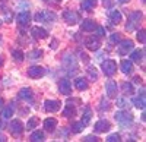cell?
<instances>
[{
	"instance_id": "obj_1",
	"label": "cell",
	"mask_w": 146,
	"mask_h": 142,
	"mask_svg": "<svg viewBox=\"0 0 146 142\" xmlns=\"http://www.w3.org/2000/svg\"><path fill=\"white\" fill-rule=\"evenodd\" d=\"M114 117H115L117 123H120L121 126H129L133 122V114L129 111H117Z\"/></svg>"
},
{
	"instance_id": "obj_2",
	"label": "cell",
	"mask_w": 146,
	"mask_h": 142,
	"mask_svg": "<svg viewBox=\"0 0 146 142\" xmlns=\"http://www.w3.org/2000/svg\"><path fill=\"white\" fill-rule=\"evenodd\" d=\"M34 18H35V21H38V22H54L57 16H56V13H53L51 10H41Z\"/></svg>"
},
{
	"instance_id": "obj_3",
	"label": "cell",
	"mask_w": 146,
	"mask_h": 142,
	"mask_svg": "<svg viewBox=\"0 0 146 142\" xmlns=\"http://www.w3.org/2000/svg\"><path fill=\"white\" fill-rule=\"evenodd\" d=\"M101 67H102V72L107 75V76H113L114 73H115V70H117V63L114 62V60H105V62H102V65H101Z\"/></svg>"
},
{
	"instance_id": "obj_4",
	"label": "cell",
	"mask_w": 146,
	"mask_h": 142,
	"mask_svg": "<svg viewBox=\"0 0 146 142\" xmlns=\"http://www.w3.org/2000/svg\"><path fill=\"white\" fill-rule=\"evenodd\" d=\"M45 72L47 70L42 66H31L28 69V76L32 79H38V78H42L45 75Z\"/></svg>"
},
{
	"instance_id": "obj_5",
	"label": "cell",
	"mask_w": 146,
	"mask_h": 142,
	"mask_svg": "<svg viewBox=\"0 0 146 142\" xmlns=\"http://www.w3.org/2000/svg\"><path fill=\"white\" fill-rule=\"evenodd\" d=\"M133 50V41L131 40H123L118 43V53L121 56H126L129 54V51Z\"/></svg>"
},
{
	"instance_id": "obj_6",
	"label": "cell",
	"mask_w": 146,
	"mask_h": 142,
	"mask_svg": "<svg viewBox=\"0 0 146 142\" xmlns=\"http://www.w3.org/2000/svg\"><path fill=\"white\" fill-rule=\"evenodd\" d=\"M63 19L69 23V25H75L79 22V15L73 10H64L63 12Z\"/></svg>"
},
{
	"instance_id": "obj_7",
	"label": "cell",
	"mask_w": 146,
	"mask_h": 142,
	"mask_svg": "<svg viewBox=\"0 0 146 142\" xmlns=\"http://www.w3.org/2000/svg\"><path fill=\"white\" fill-rule=\"evenodd\" d=\"M9 131H10L12 135H21V133L23 132V125H22V122L18 120V119L12 120L10 125H9Z\"/></svg>"
},
{
	"instance_id": "obj_8",
	"label": "cell",
	"mask_w": 146,
	"mask_h": 142,
	"mask_svg": "<svg viewBox=\"0 0 146 142\" xmlns=\"http://www.w3.org/2000/svg\"><path fill=\"white\" fill-rule=\"evenodd\" d=\"M58 91L63 94V95H70L72 92V84L69 79H60L58 81Z\"/></svg>"
},
{
	"instance_id": "obj_9",
	"label": "cell",
	"mask_w": 146,
	"mask_h": 142,
	"mask_svg": "<svg viewBox=\"0 0 146 142\" xmlns=\"http://www.w3.org/2000/svg\"><path fill=\"white\" fill-rule=\"evenodd\" d=\"M94 129H95V132H98V133H105L111 129V123L108 120H98L95 123Z\"/></svg>"
},
{
	"instance_id": "obj_10",
	"label": "cell",
	"mask_w": 146,
	"mask_h": 142,
	"mask_svg": "<svg viewBox=\"0 0 146 142\" xmlns=\"http://www.w3.org/2000/svg\"><path fill=\"white\" fill-rule=\"evenodd\" d=\"M60 107H62V103L56 101V100H47V101L44 103V110L48 111V113H54V111H57Z\"/></svg>"
},
{
	"instance_id": "obj_11",
	"label": "cell",
	"mask_w": 146,
	"mask_h": 142,
	"mask_svg": "<svg viewBox=\"0 0 146 142\" xmlns=\"http://www.w3.org/2000/svg\"><path fill=\"white\" fill-rule=\"evenodd\" d=\"M105 92L108 98H115L117 97V84L114 81H108L105 84Z\"/></svg>"
},
{
	"instance_id": "obj_12",
	"label": "cell",
	"mask_w": 146,
	"mask_h": 142,
	"mask_svg": "<svg viewBox=\"0 0 146 142\" xmlns=\"http://www.w3.org/2000/svg\"><path fill=\"white\" fill-rule=\"evenodd\" d=\"M85 45H86V49H88V50H91V51H96V50L100 49L101 43H100V40L96 38V37H89L86 41H85Z\"/></svg>"
},
{
	"instance_id": "obj_13",
	"label": "cell",
	"mask_w": 146,
	"mask_h": 142,
	"mask_svg": "<svg viewBox=\"0 0 146 142\" xmlns=\"http://www.w3.org/2000/svg\"><path fill=\"white\" fill-rule=\"evenodd\" d=\"M16 21H18V23L22 27H27L28 23L31 22V13L28 10H23V12H21V13L18 15V18H16Z\"/></svg>"
},
{
	"instance_id": "obj_14",
	"label": "cell",
	"mask_w": 146,
	"mask_h": 142,
	"mask_svg": "<svg viewBox=\"0 0 146 142\" xmlns=\"http://www.w3.org/2000/svg\"><path fill=\"white\" fill-rule=\"evenodd\" d=\"M31 35L34 38H36V40H42V38H47V31L44 29V28H40V27H34L32 29H31Z\"/></svg>"
},
{
	"instance_id": "obj_15",
	"label": "cell",
	"mask_w": 146,
	"mask_h": 142,
	"mask_svg": "<svg viewBox=\"0 0 146 142\" xmlns=\"http://www.w3.org/2000/svg\"><path fill=\"white\" fill-rule=\"evenodd\" d=\"M95 27H96V23H95L92 19H85V21H82V23H80V29L85 31V32H91V31H94Z\"/></svg>"
},
{
	"instance_id": "obj_16",
	"label": "cell",
	"mask_w": 146,
	"mask_h": 142,
	"mask_svg": "<svg viewBox=\"0 0 146 142\" xmlns=\"http://www.w3.org/2000/svg\"><path fill=\"white\" fill-rule=\"evenodd\" d=\"M120 67H121V72L126 73V75H129V73L133 72V62H131V60H127V59H124V60H121Z\"/></svg>"
},
{
	"instance_id": "obj_17",
	"label": "cell",
	"mask_w": 146,
	"mask_h": 142,
	"mask_svg": "<svg viewBox=\"0 0 146 142\" xmlns=\"http://www.w3.org/2000/svg\"><path fill=\"white\" fill-rule=\"evenodd\" d=\"M18 97H19L21 100L29 101V100H32V97H34V92H32L31 88H22V89L19 91V94H18Z\"/></svg>"
},
{
	"instance_id": "obj_18",
	"label": "cell",
	"mask_w": 146,
	"mask_h": 142,
	"mask_svg": "<svg viewBox=\"0 0 146 142\" xmlns=\"http://www.w3.org/2000/svg\"><path fill=\"white\" fill-rule=\"evenodd\" d=\"M133 104H135V107L136 109H145V104H146V101H145V89H142V94H140V97H137V98H133V101H131Z\"/></svg>"
},
{
	"instance_id": "obj_19",
	"label": "cell",
	"mask_w": 146,
	"mask_h": 142,
	"mask_svg": "<svg viewBox=\"0 0 146 142\" xmlns=\"http://www.w3.org/2000/svg\"><path fill=\"white\" fill-rule=\"evenodd\" d=\"M96 5H98V2H96V0H83V2L80 3V9L89 12V10H92Z\"/></svg>"
},
{
	"instance_id": "obj_20",
	"label": "cell",
	"mask_w": 146,
	"mask_h": 142,
	"mask_svg": "<svg viewBox=\"0 0 146 142\" xmlns=\"http://www.w3.org/2000/svg\"><path fill=\"white\" fill-rule=\"evenodd\" d=\"M75 87L79 89V91H85V89H88V81L85 79V78H76L75 79Z\"/></svg>"
},
{
	"instance_id": "obj_21",
	"label": "cell",
	"mask_w": 146,
	"mask_h": 142,
	"mask_svg": "<svg viewBox=\"0 0 146 142\" xmlns=\"http://www.w3.org/2000/svg\"><path fill=\"white\" fill-rule=\"evenodd\" d=\"M56 126H57V120L56 119H51V117H50V119L44 120V129L47 132H53L56 129Z\"/></svg>"
},
{
	"instance_id": "obj_22",
	"label": "cell",
	"mask_w": 146,
	"mask_h": 142,
	"mask_svg": "<svg viewBox=\"0 0 146 142\" xmlns=\"http://www.w3.org/2000/svg\"><path fill=\"white\" fill-rule=\"evenodd\" d=\"M143 56H145V50H135L131 53V60L133 62H137V63H140V62H143Z\"/></svg>"
},
{
	"instance_id": "obj_23",
	"label": "cell",
	"mask_w": 146,
	"mask_h": 142,
	"mask_svg": "<svg viewBox=\"0 0 146 142\" xmlns=\"http://www.w3.org/2000/svg\"><path fill=\"white\" fill-rule=\"evenodd\" d=\"M13 111H15L13 105H7V107H5L2 110V117L3 119H10V117L13 116Z\"/></svg>"
},
{
	"instance_id": "obj_24",
	"label": "cell",
	"mask_w": 146,
	"mask_h": 142,
	"mask_svg": "<svg viewBox=\"0 0 146 142\" xmlns=\"http://www.w3.org/2000/svg\"><path fill=\"white\" fill-rule=\"evenodd\" d=\"M110 19H111L113 23H118V22L121 21L120 10H111V12H110Z\"/></svg>"
},
{
	"instance_id": "obj_25",
	"label": "cell",
	"mask_w": 146,
	"mask_h": 142,
	"mask_svg": "<svg viewBox=\"0 0 146 142\" xmlns=\"http://www.w3.org/2000/svg\"><path fill=\"white\" fill-rule=\"evenodd\" d=\"M31 141H32V142H41V141H44V132H41V131H35V132H32V135H31Z\"/></svg>"
},
{
	"instance_id": "obj_26",
	"label": "cell",
	"mask_w": 146,
	"mask_h": 142,
	"mask_svg": "<svg viewBox=\"0 0 146 142\" xmlns=\"http://www.w3.org/2000/svg\"><path fill=\"white\" fill-rule=\"evenodd\" d=\"M121 89H123L124 94H129V95H131V94L135 92V88H133V85L129 84V82H124V84L121 85Z\"/></svg>"
},
{
	"instance_id": "obj_27",
	"label": "cell",
	"mask_w": 146,
	"mask_h": 142,
	"mask_svg": "<svg viewBox=\"0 0 146 142\" xmlns=\"http://www.w3.org/2000/svg\"><path fill=\"white\" fill-rule=\"evenodd\" d=\"M75 114H76V109L73 107V105H67V107L64 109V111H63L64 117H73Z\"/></svg>"
},
{
	"instance_id": "obj_28",
	"label": "cell",
	"mask_w": 146,
	"mask_h": 142,
	"mask_svg": "<svg viewBox=\"0 0 146 142\" xmlns=\"http://www.w3.org/2000/svg\"><path fill=\"white\" fill-rule=\"evenodd\" d=\"M12 57H13L16 62H23V51H21V50H12Z\"/></svg>"
},
{
	"instance_id": "obj_29",
	"label": "cell",
	"mask_w": 146,
	"mask_h": 142,
	"mask_svg": "<svg viewBox=\"0 0 146 142\" xmlns=\"http://www.w3.org/2000/svg\"><path fill=\"white\" fill-rule=\"evenodd\" d=\"M83 129H85V125L82 123V120H80V122H78V123H75V125L72 126V131L75 132V133H80V132L83 131Z\"/></svg>"
},
{
	"instance_id": "obj_30",
	"label": "cell",
	"mask_w": 146,
	"mask_h": 142,
	"mask_svg": "<svg viewBox=\"0 0 146 142\" xmlns=\"http://www.w3.org/2000/svg\"><path fill=\"white\" fill-rule=\"evenodd\" d=\"M86 72H88V75H89V76H91L94 81H96V79H98V72H96V69H95L94 66H88Z\"/></svg>"
},
{
	"instance_id": "obj_31",
	"label": "cell",
	"mask_w": 146,
	"mask_h": 142,
	"mask_svg": "<svg viewBox=\"0 0 146 142\" xmlns=\"http://www.w3.org/2000/svg\"><path fill=\"white\" fill-rule=\"evenodd\" d=\"M129 18H130V21H133V22H140V19H142V13L140 12H131V13L129 15Z\"/></svg>"
},
{
	"instance_id": "obj_32",
	"label": "cell",
	"mask_w": 146,
	"mask_h": 142,
	"mask_svg": "<svg viewBox=\"0 0 146 142\" xmlns=\"http://www.w3.org/2000/svg\"><path fill=\"white\" fill-rule=\"evenodd\" d=\"M36 125H38V119L31 117V119L28 120V123H27V129H28V131H32L34 127H36Z\"/></svg>"
},
{
	"instance_id": "obj_33",
	"label": "cell",
	"mask_w": 146,
	"mask_h": 142,
	"mask_svg": "<svg viewBox=\"0 0 146 142\" xmlns=\"http://www.w3.org/2000/svg\"><path fill=\"white\" fill-rule=\"evenodd\" d=\"M89 120H91V111H89V109H86L85 110V114H83V119H82V123L86 126L88 123H89Z\"/></svg>"
},
{
	"instance_id": "obj_34",
	"label": "cell",
	"mask_w": 146,
	"mask_h": 142,
	"mask_svg": "<svg viewBox=\"0 0 146 142\" xmlns=\"http://www.w3.org/2000/svg\"><path fill=\"white\" fill-rule=\"evenodd\" d=\"M137 40L142 43V44H145L146 43V35H145V29H140V31H137Z\"/></svg>"
},
{
	"instance_id": "obj_35",
	"label": "cell",
	"mask_w": 146,
	"mask_h": 142,
	"mask_svg": "<svg viewBox=\"0 0 146 142\" xmlns=\"http://www.w3.org/2000/svg\"><path fill=\"white\" fill-rule=\"evenodd\" d=\"M42 56V50H35L29 53V59H40Z\"/></svg>"
},
{
	"instance_id": "obj_36",
	"label": "cell",
	"mask_w": 146,
	"mask_h": 142,
	"mask_svg": "<svg viewBox=\"0 0 146 142\" xmlns=\"http://www.w3.org/2000/svg\"><path fill=\"white\" fill-rule=\"evenodd\" d=\"M110 41H111V43H120V41H121L120 34H118V32H114V34H111V37H110Z\"/></svg>"
},
{
	"instance_id": "obj_37",
	"label": "cell",
	"mask_w": 146,
	"mask_h": 142,
	"mask_svg": "<svg viewBox=\"0 0 146 142\" xmlns=\"http://www.w3.org/2000/svg\"><path fill=\"white\" fill-rule=\"evenodd\" d=\"M107 141L108 142H118L120 141V135L118 133H111V135L107 138Z\"/></svg>"
},
{
	"instance_id": "obj_38",
	"label": "cell",
	"mask_w": 146,
	"mask_h": 142,
	"mask_svg": "<svg viewBox=\"0 0 146 142\" xmlns=\"http://www.w3.org/2000/svg\"><path fill=\"white\" fill-rule=\"evenodd\" d=\"M95 29H96V35H98V37L105 35V28L104 27H95Z\"/></svg>"
},
{
	"instance_id": "obj_39",
	"label": "cell",
	"mask_w": 146,
	"mask_h": 142,
	"mask_svg": "<svg viewBox=\"0 0 146 142\" xmlns=\"http://www.w3.org/2000/svg\"><path fill=\"white\" fill-rule=\"evenodd\" d=\"M115 98H117V97H115ZM126 104H127L126 98H117V105H118V107L123 109V107H126Z\"/></svg>"
},
{
	"instance_id": "obj_40",
	"label": "cell",
	"mask_w": 146,
	"mask_h": 142,
	"mask_svg": "<svg viewBox=\"0 0 146 142\" xmlns=\"http://www.w3.org/2000/svg\"><path fill=\"white\" fill-rule=\"evenodd\" d=\"M83 141H85V142H96V141H98V138H96V136H94V135H89V136H86V138H85Z\"/></svg>"
},
{
	"instance_id": "obj_41",
	"label": "cell",
	"mask_w": 146,
	"mask_h": 142,
	"mask_svg": "<svg viewBox=\"0 0 146 142\" xmlns=\"http://www.w3.org/2000/svg\"><path fill=\"white\" fill-rule=\"evenodd\" d=\"M79 57H80V60H83L85 63H88V62H89V57H88L86 53H79Z\"/></svg>"
},
{
	"instance_id": "obj_42",
	"label": "cell",
	"mask_w": 146,
	"mask_h": 142,
	"mask_svg": "<svg viewBox=\"0 0 146 142\" xmlns=\"http://www.w3.org/2000/svg\"><path fill=\"white\" fill-rule=\"evenodd\" d=\"M76 103H80V101H79L78 98H69V100H67V105H73V107H75Z\"/></svg>"
},
{
	"instance_id": "obj_43",
	"label": "cell",
	"mask_w": 146,
	"mask_h": 142,
	"mask_svg": "<svg viewBox=\"0 0 146 142\" xmlns=\"http://www.w3.org/2000/svg\"><path fill=\"white\" fill-rule=\"evenodd\" d=\"M100 109H101V110H104V109L108 110V109H110V103H108V101L104 103V100H102V101H101V105H100Z\"/></svg>"
},
{
	"instance_id": "obj_44",
	"label": "cell",
	"mask_w": 146,
	"mask_h": 142,
	"mask_svg": "<svg viewBox=\"0 0 146 142\" xmlns=\"http://www.w3.org/2000/svg\"><path fill=\"white\" fill-rule=\"evenodd\" d=\"M104 5L108 6V7H111L113 6V2H111V0H104Z\"/></svg>"
},
{
	"instance_id": "obj_45",
	"label": "cell",
	"mask_w": 146,
	"mask_h": 142,
	"mask_svg": "<svg viewBox=\"0 0 146 142\" xmlns=\"http://www.w3.org/2000/svg\"><path fill=\"white\" fill-rule=\"evenodd\" d=\"M133 81H135V84H140V82H142V78H139V76H135V79H133Z\"/></svg>"
},
{
	"instance_id": "obj_46",
	"label": "cell",
	"mask_w": 146,
	"mask_h": 142,
	"mask_svg": "<svg viewBox=\"0 0 146 142\" xmlns=\"http://www.w3.org/2000/svg\"><path fill=\"white\" fill-rule=\"evenodd\" d=\"M6 141V136L5 135H0V142H5Z\"/></svg>"
},
{
	"instance_id": "obj_47",
	"label": "cell",
	"mask_w": 146,
	"mask_h": 142,
	"mask_svg": "<svg viewBox=\"0 0 146 142\" xmlns=\"http://www.w3.org/2000/svg\"><path fill=\"white\" fill-rule=\"evenodd\" d=\"M117 2H120V3H127V2H130V0H117Z\"/></svg>"
},
{
	"instance_id": "obj_48",
	"label": "cell",
	"mask_w": 146,
	"mask_h": 142,
	"mask_svg": "<svg viewBox=\"0 0 146 142\" xmlns=\"http://www.w3.org/2000/svg\"><path fill=\"white\" fill-rule=\"evenodd\" d=\"M2 65H3V57L0 56V66H2Z\"/></svg>"
},
{
	"instance_id": "obj_49",
	"label": "cell",
	"mask_w": 146,
	"mask_h": 142,
	"mask_svg": "<svg viewBox=\"0 0 146 142\" xmlns=\"http://www.w3.org/2000/svg\"><path fill=\"white\" fill-rule=\"evenodd\" d=\"M0 129H3V122H2V119H0Z\"/></svg>"
},
{
	"instance_id": "obj_50",
	"label": "cell",
	"mask_w": 146,
	"mask_h": 142,
	"mask_svg": "<svg viewBox=\"0 0 146 142\" xmlns=\"http://www.w3.org/2000/svg\"><path fill=\"white\" fill-rule=\"evenodd\" d=\"M2 105H3V100H2V98H0V107H2Z\"/></svg>"
},
{
	"instance_id": "obj_51",
	"label": "cell",
	"mask_w": 146,
	"mask_h": 142,
	"mask_svg": "<svg viewBox=\"0 0 146 142\" xmlns=\"http://www.w3.org/2000/svg\"><path fill=\"white\" fill-rule=\"evenodd\" d=\"M56 2H62V0H56Z\"/></svg>"
},
{
	"instance_id": "obj_52",
	"label": "cell",
	"mask_w": 146,
	"mask_h": 142,
	"mask_svg": "<svg viewBox=\"0 0 146 142\" xmlns=\"http://www.w3.org/2000/svg\"><path fill=\"white\" fill-rule=\"evenodd\" d=\"M142 2H145V0H142Z\"/></svg>"
},
{
	"instance_id": "obj_53",
	"label": "cell",
	"mask_w": 146,
	"mask_h": 142,
	"mask_svg": "<svg viewBox=\"0 0 146 142\" xmlns=\"http://www.w3.org/2000/svg\"><path fill=\"white\" fill-rule=\"evenodd\" d=\"M44 2H47V0H44Z\"/></svg>"
},
{
	"instance_id": "obj_54",
	"label": "cell",
	"mask_w": 146,
	"mask_h": 142,
	"mask_svg": "<svg viewBox=\"0 0 146 142\" xmlns=\"http://www.w3.org/2000/svg\"><path fill=\"white\" fill-rule=\"evenodd\" d=\"M0 23H2V21H0Z\"/></svg>"
}]
</instances>
